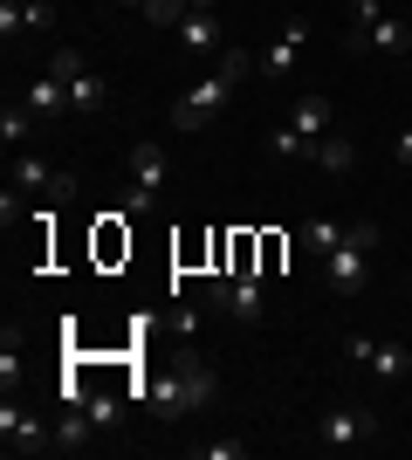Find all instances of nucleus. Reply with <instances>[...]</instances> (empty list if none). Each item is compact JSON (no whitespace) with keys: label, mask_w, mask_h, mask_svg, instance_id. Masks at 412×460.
<instances>
[{"label":"nucleus","mask_w":412,"mask_h":460,"mask_svg":"<svg viewBox=\"0 0 412 460\" xmlns=\"http://www.w3.org/2000/svg\"><path fill=\"white\" fill-rule=\"evenodd\" d=\"M90 433H97L90 405H62V420H56V447H62V454H83V447H90Z\"/></svg>","instance_id":"14"},{"label":"nucleus","mask_w":412,"mask_h":460,"mask_svg":"<svg viewBox=\"0 0 412 460\" xmlns=\"http://www.w3.org/2000/svg\"><path fill=\"white\" fill-rule=\"evenodd\" d=\"M289 124L302 137H323V131H330V96H302V103L289 111Z\"/></svg>","instance_id":"18"},{"label":"nucleus","mask_w":412,"mask_h":460,"mask_svg":"<svg viewBox=\"0 0 412 460\" xmlns=\"http://www.w3.org/2000/svg\"><path fill=\"white\" fill-rule=\"evenodd\" d=\"M378 433H385V420H378L372 405H323V412H316V440L323 447H337V454H344V447H364V440H378Z\"/></svg>","instance_id":"5"},{"label":"nucleus","mask_w":412,"mask_h":460,"mask_svg":"<svg viewBox=\"0 0 412 460\" xmlns=\"http://www.w3.org/2000/svg\"><path fill=\"white\" fill-rule=\"evenodd\" d=\"M48 76L69 83V111H76V117H97L103 103H110V90H103V76L90 69L83 49H56V56H48Z\"/></svg>","instance_id":"4"},{"label":"nucleus","mask_w":412,"mask_h":460,"mask_svg":"<svg viewBox=\"0 0 412 460\" xmlns=\"http://www.w3.org/2000/svg\"><path fill=\"white\" fill-rule=\"evenodd\" d=\"M179 49H186V56H220V21L214 14H186L179 21Z\"/></svg>","instance_id":"13"},{"label":"nucleus","mask_w":412,"mask_h":460,"mask_svg":"<svg viewBox=\"0 0 412 460\" xmlns=\"http://www.w3.org/2000/svg\"><path fill=\"white\" fill-rule=\"evenodd\" d=\"M0 440H7V454H41V447H56V426H41L35 412H21L14 392L0 399Z\"/></svg>","instance_id":"7"},{"label":"nucleus","mask_w":412,"mask_h":460,"mask_svg":"<svg viewBox=\"0 0 412 460\" xmlns=\"http://www.w3.org/2000/svg\"><path fill=\"white\" fill-rule=\"evenodd\" d=\"M206 309H220V316H234L241 330H255L261 316H268V296H261V275H241V269H220V275H206Z\"/></svg>","instance_id":"3"},{"label":"nucleus","mask_w":412,"mask_h":460,"mask_svg":"<svg viewBox=\"0 0 412 460\" xmlns=\"http://www.w3.org/2000/svg\"><path fill=\"white\" fill-rule=\"evenodd\" d=\"M310 158H316L330 179H344V172L357 165V145H351V137H337V131H323V137H310Z\"/></svg>","instance_id":"11"},{"label":"nucleus","mask_w":412,"mask_h":460,"mask_svg":"<svg viewBox=\"0 0 412 460\" xmlns=\"http://www.w3.org/2000/svg\"><path fill=\"white\" fill-rule=\"evenodd\" d=\"M364 365H372V378L399 385V378L412 371V350H406V344H378V337H372V358H364Z\"/></svg>","instance_id":"15"},{"label":"nucleus","mask_w":412,"mask_h":460,"mask_svg":"<svg viewBox=\"0 0 412 460\" xmlns=\"http://www.w3.org/2000/svg\"><path fill=\"white\" fill-rule=\"evenodd\" d=\"M186 7H193V14H214V7H220V0H186Z\"/></svg>","instance_id":"29"},{"label":"nucleus","mask_w":412,"mask_h":460,"mask_svg":"<svg viewBox=\"0 0 412 460\" xmlns=\"http://www.w3.org/2000/svg\"><path fill=\"white\" fill-rule=\"evenodd\" d=\"M214 365H199V358H179L172 365V378H158L145 399H152V412L158 420H172V412H199V405H214Z\"/></svg>","instance_id":"1"},{"label":"nucleus","mask_w":412,"mask_h":460,"mask_svg":"<svg viewBox=\"0 0 412 460\" xmlns=\"http://www.w3.org/2000/svg\"><path fill=\"white\" fill-rule=\"evenodd\" d=\"M199 454H206V460H241V454H248V447H241V440H206V447H199Z\"/></svg>","instance_id":"26"},{"label":"nucleus","mask_w":412,"mask_h":460,"mask_svg":"<svg viewBox=\"0 0 412 460\" xmlns=\"http://www.w3.org/2000/svg\"><path fill=\"white\" fill-rule=\"evenodd\" d=\"M124 7H145V0H124Z\"/></svg>","instance_id":"30"},{"label":"nucleus","mask_w":412,"mask_h":460,"mask_svg":"<svg viewBox=\"0 0 412 460\" xmlns=\"http://www.w3.org/2000/svg\"><path fill=\"white\" fill-rule=\"evenodd\" d=\"M90 420H97V433L118 420V392H90Z\"/></svg>","instance_id":"24"},{"label":"nucleus","mask_w":412,"mask_h":460,"mask_svg":"<svg viewBox=\"0 0 412 460\" xmlns=\"http://www.w3.org/2000/svg\"><path fill=\"white\" fill-rule=\"evenodd\" d=\"M172 330H179V344H186V337L199 330V309H172Z\"/></svg>","instance_id":"27"},{"label":"nucleus","mask_w":412,"mask_h":460,"mask_svg":"<svg viewBox=\"0 0 412 460\" xmlns=\"http://www.w3.org/2000/svg\"><path fill=\"white\" fill-rule=\"evenodd\" d=\"M14 186L41 192L48 207H62V199H76V172H62V165H48V158H14Z\"/></svg>","instance_id":"8"},{"label":"nucleus","mask_w":412,"mask_h":460,"mask_svg":"<svg viewBox=\"0 0 412 460\" xmlns=\"http://www.w3.org/2000/svg\"><path fill=\"white\" fill-rule=\"evenodd\" d=\"M392 158H399V165H412V124H406V131L392 137Z\"/></svg>","instance_id":"28"},{"label":"nucleus","mask_w":412,"mask_h":460,"mask_svg":"<svg viewBox=\"0 0 412 460\" xmlns=\"http://www.w3.org/2000/svg\"><path fill=\"white\" fill-rule=\"evenodd\" d=\"M364 41H372V49H392V56H412V28L392 21V14H378L372 28H364Z\"/></svg>","instance_id":"17"},{"label":"nucleus","mask_w":412,"mask_h":460,"mask_svg":"<svg viewBox=\"0 0 412 460\" xmlns=\"http://www.w3.org/2000/svg\"><path fill=\"white\" fill-rule=\"evenodd\" d=\"M227 96H234V76H220V69H214L206 83H193V90L172 103V124H179V131H206V124L220 117V103H227Z\"/></svg>","instance_id":"6"},{"label":"nucleus","mask_w":412,"mask_h":460,"mask_svg":"<svg viewBox=\"0 0 412 460\" xmlns=\"http://www.w3.org/2000/svg\"><path fill=\"white\" fill-rule=\"evenodd\" d=\"M268 152L275 158H310V137L295 131V124H275V131H268Z\"/></svg>","instance_id":"21"},{"label":"nucleus","mask_w":412,"mask_h":460,"mask_svg":"<svg viewBox=\"0 0 412 460\" xmlns=\"http://www.w3.org/2000/svg\"><path fill=\"white\" fill-rule=\"evenodd\" d=\"M158 207H165V192H158V186H137V179L124 186V213H131V220H152Z\"/></svg>","instance_id":"20"},{"label":"nucleus","mask_w":412,"mask_h":460,"mask_svg":"<svg viewBox=\"0 0 412 460\" xmlns=\"http://www.w3.org/2000/svg\"><path fill=\"white\" fill-rule=\"evenodd\" d=\"M21 96H28V111H35V117H69V83L48 76V69H41V76L28 83Z\"/></svg>","instance_id":"10"},{"label":"nucleus","mask_w":412,"mask_h":460,"mask_svg":"<svg viewBox=\"0 0 412 460\" xmlns=\"http://www.w3.org/2000/svg\"><path fill=\"white\" fill-rule=\"evenodd\" d=\"M406 69H412V56H406Z\"/></svg>","instance_id":"32"},{"label":"nucleus","mask_w":412,"mask_h":460,"mask_svg":"<svg viewBox=\"0 0 412 460\" xmlns=\"http://www.w3.org/2000/svg\"><path fill=\"white\" fill-rule=\"evenodd\" d=\"M302 41H310V21L295 14L289 28H282V35H275L268 49H261V76H268V83H282V76L295 69V62H302Z\"/></svg>","instance_id":"9"},{"label":"nucleus","mask_w":412,"mask_h":460,"mask_svg":"<svg viewBox=\"0 0 412 460\" xmlns=\"http://www.w3.org/2000/svg\"><path fill=\"white\" fill-rule=\"evenodd\" d=\"M186 14H193L186 0H145V21H158V28H179Z\"/></svg>","instance_id":"22"},{"label":"nucleus","mask_w":412,"mask_h":460,"mask_svg":"<svg viewBox=\"0 0 412 460\" xmlns=\"http://www.w3.org/2000/svg\"><path fill=\"white\" fill-rule=\"evenodd\" d=\"M385 14V0H351V21H357V41H364V28Z\"/></svg>","instance_id":"25"},{"label":"nucleus","mask_w":412,"mask_h":460,"mask_svg":"<svg viewBox=\"0 0 412 460\" xmlns=\"http://www.w3.org/2000/svg\"><path fill=\"white\" fill-rule=\"evenodd\" d=\"M21 7H41V0H21Z\"/></svg>","instance_id":"31"},{"label":"nucleus","mask_w":412,"mask_h":460,"mask_svg":"<svg viewBox=\"0 0 412 460\" xmlns=\"http://www.w3.org/2000/svg\"><path fill=\"white\" fill-rule=\"evenodd\" d=\"M372 254H378V220H351V227H344V248L323 261V282H330L337 296H357V288L372 282Z\"/></svg>","instance_id":"2"},{"label":"nucleus","mask_w":412,"mask_h":460,"mask_svg":"<svg viewBox=\"0 0 412 460\" xmlns=\"http://www.w3.org/2000/svg\"><path fill=\"white\" fill-rule=\"evenodd\" d=\"M344 227H351V220H330V213H316V220H302V248H310L316 261H330V254L344 248Z\"/></svg>","instance_id":"12"},{"label":"nucleus","mask_w":412,"mask_h":460,"mask_svg":"<svg viewBox=\"0 0 412 460\" xmlns=\"http://www.w3.org/2000/svg\"><path fill=\"white\" fill-rule=\"evenodd\" d=\"M28 131H35V111H28V96H14V103L0 111V137H7V145H28Z\"/></svg>","instance_id":"19"},{"label":"nucleus","mask_w":412,"mask_h":460,"mask_svg":"<svg viewBox=\"0 0 412 460\" xmlns=\"http://www.w3.org/2000/svg\"><path fill=\"white\" fill-rule=\"evenodd\" d=\"M131 179H137V186H158V192H165V179H172L165 152H158V145H131Z\"/></svg>","instance_id":"16"},{"label":"nucleus","mask_w":412,"mask_h":460,"mask_svg":"<svg viewBox=\"0 0 412 460\" xmlns=\"http://www.w3.org/2000/svg\"><path fill=\"white\" fill-rule=\"evenodd\" d=\"M14 378H21V344H14V330H7V344H0V385L14 392Z\"/></svg>","instance_id":"23"}]
</instances>
